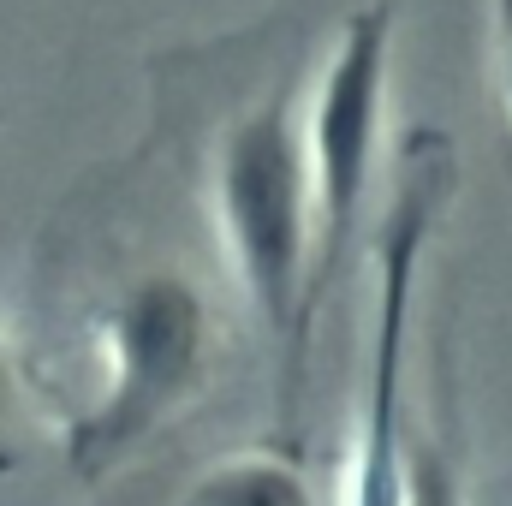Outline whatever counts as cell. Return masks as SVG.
Wrapping results in <instances>:
<instances>
[{"label": "cell", "mask_w": 512, "mask_h": 506, "mask_svg": "<svg viewBox=\"0 0 512 506\" xmlns=\"http://www.w3.org/2000/svg\"><path fill=\"white\" fill-rule=\"evenodd\" d=\"M209 227L221 268L239 286L245 310L268 346L280 352V376L298 387L316 292V179L304 143V72L262 84L245 96L209 143L203 167Z\"/></svg>", "instance_id": "cell-1"}, {"label": "cell", "mask_w": 512, "mask_h": 506, "mask_svg": "<svg viewBox=\"0 0 512 506\" xmlns=\"http://www.w3.org/2000/svg\"><path fill=\"white\" fill-rule=\"evenodd\" d=\"M96 352L102 387L66 429V465L84 483L120 471L203 393L215 364V304L185 268L149 262L108 298L96 322Z\"/></svg>", "instance_id": "cell-2"}, {"label": "cell", "mask_w": 512, "mask_h": 506, "mask_svg": "<svg viewBox=\"0 0 512 506\" xmlns=\"http://www.w3.org/2000/svg\"><path fill=\"white\" fill-rule=\"evenodd\" d=\"M387 96H393V6L382 0L346 12L322 66L304 72V143L316 179V292H328L370 215Z\"/></svg>", "instance_id": "cell-3"}, {"label": "cell", "mask_w": 512, "mask_h": 506, "mask_svg": "<svg viewBox=\"0 0 512 506\" xmlns=\"http://www.w3.org/2000/svg\"><path fill=\"white\" fill-rule=\"evenodd\" d=\"M453 191V155L435 131L411 137L399 191L376 233V358H370V411L358 435L352 506H399V465H405V346H411V304L423 251Z\"/></svg>", "instance_id": "cell-4"}, {"label": "cell", "mask_w": 512, "mask_h": 506, "mask_svg": "<svg viewBox=\"0 0 512 506\" xmlns=\"http://www.w3.org/2000/svg\"><path fill=\"white\" fill-rule=\"evenodd\" d=\"M179 506H322L310 471L280 453V447H245V453H221L209 459L191 483Z\"/></svg>", "instance_id": "cell-5"}, {"label": "cell", "mask_w": 512, "mask_h": 506, "mask_svg": "<svg viewBox=\"0 0 512 506\" xmlns=\"http://www.w3.org/2000/svg\"><path fill=\"white\" fill-rule=\"evenodd\" d=\"M399 506H471V495H465V471H459V459H453L441 441L405 435Z\"/></svg>", "instance_id": "cell-6"}, {"label": "cell", "mask_w": 512, "mask_h": 506, "mask_svg": "<svg viewBox=\"0 0 512 506\" xmlns=\"http://www.w3.org/2000/svg\"><path fill=\"white\" fill-rule=\"evenodd\" d=\"M489 84L512 131V0H489Z\"/></svg>", "instance_id": "cell-7"}, {"label": "cell", "mask_w": 512, "mask_h": 506, "mask_svg": "<svg viewBox=\"0 0 512 506\" xmlns=\"http://www.w3.org/2000/svg\"><path fill=\"white\" fill-rule=\"evenodd\" d=\"M18 405V364H12V346L0 340V417Z\"/></svg>", "instance_id": "cell-8"}]
</instances>
